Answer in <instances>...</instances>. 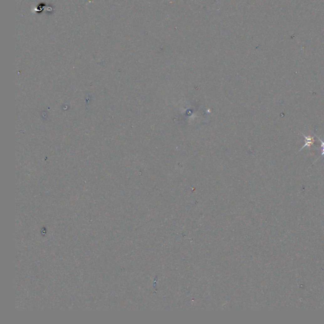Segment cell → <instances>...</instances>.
I'll return each instance as SVG.
<instances>
[{"mask_svg": "<svg viewBox=\"0 0 324 324\" xmlns=\"http://www.w3.org/2000/svg\"><path fill=\"white\" fill-rule=\"evenodd\" d=\"M303 136L305 138V144L303 145V146L301 148V149L299 151H301L304 148H306V147H308L309 148H310L314 144V142H315V139H314V137L313 136H305L304 134H303Z\"/></svg>", "mask_w": 324, "mask_h": 324, "instance_id": "cell-1", "label": "cell"}, {"mask_svg": "<svg viewBox=\"0 0 324 324\" xmlns=\"http://www.w3.org/2000/svg\"><path fill=\"white\" fill-rule=\"evenodd\" d=\"M316 137H317V138H318V141H320V143H321V156H324V141H323V140H321V139H320V137H318V136H316Z\"/></svg>", "mask_w": 324, "mask_h": 324, "instance_id": "cell-2", "label": "cell"}]
</instances>
